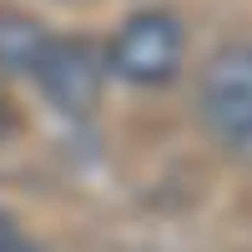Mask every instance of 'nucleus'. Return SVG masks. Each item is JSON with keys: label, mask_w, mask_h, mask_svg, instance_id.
<instances>
[{"label": "nucleus", "mask_w": 252, "mask_h": 252, "mask_svg": "<svg viewBox=\"0 0 252 252\" xmlns=\"http://www.w3.org/2000/svg\"><path fill=\"white\" fill-rule=\"evenodd\" d=\"M51 31L26 10H0V76H35Z\"/></svg>", "instance_id": "20e7f679"}, {"label": "nucleus", "mask_w": 252, "mask_h": 252, "mask_svg": "<svg viewBox=\"0 0 252 252\" xmlns=\"http://www.w3.org/2000/svg\"><path fill=\"white\" fill-rule=\"evenodd\" d=\"M35 86L61 116H91L101 86H106V56L86 35H51L46 56L35 66Z\"/></svg>", "instance_id": "7ed1b4c3"}, {"label": "nucleus", "mask_w": 252, "mask_h": 252, "mask_svg": "<svg viewBox=\"0 0 252 252\" xmlns=\"http://www.w3.org/2000/svg\"><path fill=\"white\" fill-rule=\"evenodd\" d=\"M187 61V26L172 10H136L106 46V71L131 86H166Z\"/></svg>", "instance_id": "f03ea898"}, {"label": "nucleus", "mask_w": 252, "mask_h": 252, "mask_svg": "<svg viewBox=\"0 0 252 252\" xmlns=\"http://www.w3.org/2000/svg\"><path fill=\"white\" fill-rule=\"evenodd\" d=\"M197 116L217 146L232 157H252V40H227L202 66Z\"/></svg>", "instance_id": "f257e3e1"}, {"label": "nucleus", "mask_w": 252, "mask_h": 252, "mask_svg": "<svg viewBox=\"0 0 252 252\" xmlns=\"http://www.w3.org/2000/svg\"><path fill=\"white\" fill-rule=\"evenodd\" d=\"M15 136H20V111H15V101L0 91V146L15 141Z\"/></svg>", "instance_id": "423d86ee"}, {"label": "nucleus", "mask_w": 252, "mask_h": 252, "mask_svg": "<svg viewBox=\"0 0 252 252\" xmlns=\"http://www.w3.org/2000/svg\"><path fill=\"white\" fill-rule=\"evenodd\" d=\"M0 252H40V247H35V242L15 227V217H5V212H0Z\"/></svg>", "instance_id": "39448f33"}]
</instances>
